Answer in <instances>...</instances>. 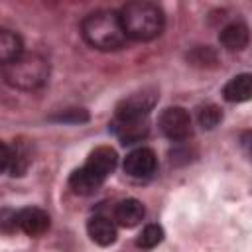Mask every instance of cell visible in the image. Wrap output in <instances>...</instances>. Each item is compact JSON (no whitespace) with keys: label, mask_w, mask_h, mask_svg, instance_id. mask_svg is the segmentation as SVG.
Listing matches in <instances>:
<instances>
[{"label":"cell","mask_w":252,"mask_h":252,"mask_svg":"<svg viewBox=\"0 0 252 252\" xmlns=\"http://www.w3.org/2000/svg\"><path fill=\"white\" fill-rule=\"evenodd\" d=\"M10 163H12V148L0 142V173L10 171Z\"/></svg>","instance_id":"d6986e66"},{"label":"cell","mask_w":252,"mask_h":252,"mask_svg":"<svg viewBox=\"0 0 252 252\" xmlns=\"http://www.w3.org/2000/svg\"><path fill=\"white\" fill-rule=\"evenodd\" d=\"M16 224L28 236H39L49 228V215L37 207H26L16 213Z\"/></svg>","instance_id":"ba28073f"},{"label":"cell","mask_w":252,"mask_h":252,"mask_svg":"<svg viewBox=\"0 0 252 252\" xmlns=\"http://www.w3.org/2000/svg\"><path fill=\"white\" fill-rule=\"evenodd\" d=\"M69 185H71V189H73L75 193H79V195H91V193H94L102 183H100L98 179H94L85 167H79V169H75V171L71 173Z\"/></svg>","instance_id":"9a60e30c"},{"label":"cell","mask_w":252,"mask_h":252,"mask_svg":"<svg viewBox=\"0 0 252 252\" xmlns=\"http://www.w3.org/2000/svg\"><path fill=\"white\" fill-rule=\"evenodd\" d=\"M222 94H224V98L228 102H244V100H248L250 94H252V77L248 73L232 77L224 85Z\"/></svg>","instance_id":"4fadbf2b"},{"label":"cell","mask_w":252,"mask_h":252,"mask_svg":"<svg viewBox=\"0 0 252 252\" xmlns=\"http://www.w3.org/2000/svg\"><path fill=\"white\" fill-rule=\"evenodd\" d=\"M118 161L116 152L110 146H100L96 150L91 152V156L87 158V163L83 165L94 179H98L100 183H104V179L114 171Z\"/></svg>","instance_id":"8992f818"},{"label":"cell","mask_w":252,"mask_h":252,"mask_svg":"<svg viewBox=\"0 0 252 252\" xmlns=\"http://www.w3.org/2000/svg\"><path fill=\"white\" fill-rule=\"evenodd\" d=\"M89 236L98 246H110L116 240V226L104 217H93L87 224Z\"/></svg>","instance_id":"7c38bea8"},{"label":"cell","mask_w":252,"mask_h":252,"mask_svg":"<svg viewBox=\"0 0 252 252\" xmlns=\"http://www.w3.org/2000/svg\"><path fill=\"white\" fill-rule=\"evenodd\" d=\"M118 16H120L126 39H134V41H150L158 37L165 26L161 8L158 4L144 2V0L126 4L118 12Z\"/></svg>","instance_id":"6da1fadb"},{"label":"cell","mask_w":252,"mask_h":252,"mask_svg":"<svg viewBox=\"0 0 252 252\" xmlns=\"http://www.w3.org/2000/svg\"><path fill=\"white\" fill-rule=\"evenodd\" d=\"M22 37L6 28H0V67L14 61L24 49H22Z\"/></svg>","instance_id":"5bb4252c"},{"label":"cell","mask_w":252,"mask_h":252,"mask_svg":"<svg viewBox=\"0 0 252 252\" xmlns=\"http://www.w3.org/2000/svg\"><path fill=\"white\" fill-rule=\"evenodd\" d=\"M4 81L18 91H35L49 79V63L39 53H20L2 67Z\"/></svg>","instance_id":"3957f363"},{"label":"cell","mask_w":252,"mask_h":252,"mask_svg":"<svg viewBox=\"0 0 252 252\" xmlns=\"http://www.w3.org/2000/svg\"><path fill=\"white\" fill-rule=\"evenodd\" d=\"M219 41L228 51H242L248 45V28L244 22H230L220 30Z\"/></svg>","instance_id":"30bf717a"},{"label":"cell","mask_w":252,"mask_h":252,"mask_svg":"<svg viewBox=\"0 0 252 252\" xmlns=\"http://www.w3.org/2000/svg\"><path fill=\"white\" fill-rule=\"evenodd\" d=\"M161 240H163V230H161V226H158V224H148V226L140 232L136 244H138L140 248H154V246H158Z\"/></svg>","instance_id":"2e32d148"},{"label":"cell","mask_w":252,"mask_h":252,"mask_svg":"<svg viewBox=\"0 0 252 252\" xmlns=\"http://www.w3.org/2000/svg\"><path fill=\"white\" fill-rule=\"evenodd\" d=\"M144 205L138 199H122L114 207V220L126 228L136 226L144 219Z\"/></svg>","instance_id":"8fae6325"},{"label":"cell","mask_w":252,"mask_h":252,"mask_svg":"<svg viewBox=\"0 0 252 252\" xmlns=\"http://www.w3.org/2000/svg\"><path fill=\"white\" fill-rule=\"evenodd\" d=\"M87 118H89V114L83 108H71L59 116H53V120H59V122H85Z\"/></svg>","instance_id":"ac0fdd59"},{"label":"cell","mask_w":252,"mask_h":252,"mask_svg":"<svg viewBox=\"0 0 252 252\" xmlns=\"http://www.w3.org/2000/svg\"><path fill=\"white\" fill-rule=\"evenodd\" d=\"M220 118H222L220 108L215 106V104H205V106H201V110H199V124H201L203 128H207V130H213V128L220 122Z\"/></svg>","instance_id":"e0dca14e"},{"label":"cell","mask_w":252,"mask_h":252,"mask_svg":"<svg viewBox=\"0 0 252 252\" xmlns=\"http://www.w3.org/2000/svg\"><path fill=\"white\" fill-rule=\"evenodd\" d=\"M158 167V158L150 148H136L124 159V171L132 177H150Z\"/></svg>","instance_id":"52a82bcc"},{"label":"cell","mask_w":252,"mask_h":252,"mask_svg":"<svg viewBox=\"0 0 252 252\" xmlns=\"http://www.w3.org/2000/svg\"><path fill=\"white\" fill-rule=\"evenodd\" d=\"M148 120L146 118H116L112 122V132L118 136L122 144H136L148 136Z\"/></svg>","instance_id":"9c48e42d"},{"label":"cell","mask_w":252,"mask_h":252,"mask_svg":"<svg viewBox=\"0 0 252 252\" xmlns=\"http://www.w3.org/2000/svg\"><path fill=\"white\" fill-rule=\"evenodd\" d=\"M81 32L85 41L100 51H114L126 43L120 16L114 10H96L89 14L81 24Z\"/></svg>","instance_id":"7a4b0ae2"},{"label":"cell","mask_w":252,"mask_h":252,"mask_svg":"<svg viewBox=\"0 0 252 252\" xmlns=\"http://www.w3.org/2000/svg\"><path fill=\"white\" fill-rule=\"evenodd\" d=\"M156 100H158V93L154 89L138 91V93L126 96L118 104L116 118H148V114L154 108Z\"/></svg>","instance_id":"5b68a950"},{"label":"cell","mask_w":252,"mask_h":252,"mask_svg":"<svg viewBox=\"0 0 252 252\" xmlns=\"http://www.w3.org/2000/svg\"><path fill=\"white\" fill-rule=\"evenodd\" d=\"M159 128L169 140H185L191 136V116L181 106H169L159 116Z\"/></svg>","instance_id":"277c9868"}]
</instances>
